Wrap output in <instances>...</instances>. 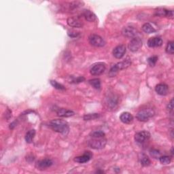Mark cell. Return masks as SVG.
Returning <instances> with one entry per match:
<instances>
[{
  "label": "cell",
  "mask_w": 174,
  "mask_h": 174,
  "mask_svg": "<svg viewBox=\"0 0 174 174\" xmlns=\"http://www.w3.org/2000/svg\"><path fill=\"white\" fill-rule=\"evenodd\" d=\"M49 127L55 132L67 135L70 130V127L67 122L63 120L55 119L49 122Z\"/></svg>",
  "instance_id": "cell-1"
},
{
  "label": "cell",
  "mask_w": 174,
  "mask_h": 174,
  "mask_svg": "<svg viewBox=\"0 0 174 174\" xmlns=\"http://www.w3.org/2000/svg\"><path fill=\"white\" fill-rule=\"evenodd\" d=\"M107 144V140L105 137H92L88 142V146L93 149L99 150L104 148Z\"/></svg>",
  "instance_id": "cell-2"
},
{
  "label": "cell",
  "mask_w": 174,
  "mask_h": 174,
  "mask_svg": "<svg viewBox=\"0 0 174 174\" xmlns=\"http://www.w3.org/2000/svg\"><path fill=\"white\" fill-rule=\"evenodd\" d=\"M154 111L152 109H144L140 110L136 115V118L141 122H147L154 116Z\"/></svg>",
  "instance_id": "cell-3"
},
{
  "label": "cell",
  "mask_w": 174,
  "mask_h": 174,
  "mask_svg": "<svg viewBox=\"0 0 174 174\" xmlns=\"http://www.w3.org/2000/svg\"><path fill=\"white\" fill-rule=\"evenodd\" d=\"M88 41L92 46L95 47H103L106 44V42L103 38L95 34L91 35L88 38Z\"/></svg>",
  "instance_id": "cell-4"
},
{
  "label": "cell",
  "mask_w": 174,
  "mask_h": 174,
  "mask_svg": "<svg viewBox=\"0 0 174 174\" xmlns=\"http://www.w3.org/2000/svg\"><path fill=\"white\" fill-rule=\"evenodd\" d=\"M106 69V66L104 63H97L92 66L90 72L93 76H99L104 72Z\"/></svg>",
  "instance_id": "cell-5"
},
{
  "label": "cell",
  "mask_w": 174,
  "mask_h": 174,
  "mask_svg": "<svg viewBox=\"0 0 174 174\" xmlns=\"http://www.w3.org/2000/svg\"><path fill=\"white\" fill-rule=\"evenodd\" d=\"M142 44H143L142 40H141L140 38L137 37L133 38V39L130 40L128 47H129V49L131 51V52H137V51L142 48Z\"/></svg>",
  "instance_id": "cell-6"
},
{
  "label": "cell",
  "mask_w": 174,
  "mask_h": 174,
  "mask_svg": "<svg viewBox=\"0 0 174 174\" xmlns=\"http://www.w3.org/2000/svg\"><path fill=\"white\" fill-rule=\"evenodd\" d=\"M122 34L124 37L128 38H135L137 37V35L139 34L138 31L134 28V27L127 26L124 27L122 30Z\"/></svg>",
  "instance_id": "cell-7"
},
{
  "label": "cell",
  "mask_w": 174,
  "mask_h": 174,
  "mask_svg": "<svg viewBox=\"0 0 174 174\" xmlns=\"http://www.w3.org/2000/svg\"><path fill=\"white\" fill-rule=\"evenodd\" d=\"M150 137V134L148 131H146V130L138 132L135 135V142L139 143V144H143V143L149 140Z\"/></svg>",
  "instance_id": "cell-8"
},
{
  "label": "cell",
  "mask_w": 174,
  "mask_h": 174,
  "mask_svg": "<svg viewBox=\"0 0 174 174\" xmlns=\"http://www.w3.org/2000/svg\"><path fill=\"white\" fill-rule=\"evenodd\" d=\"M53 165L52 160L50 158H45V159L38 160L35 164V167L39 170H46L48 167H51Z\"/></svg>",
  "instance_id": "cell-9"
},
{
  "label": "cell",
  "mask_w": 174,
  "mask_h": 174,
  "mask_svg": "<svg viewBox=\"0 0 174 174\" xmlns=\"http://www.w3.org/2000/svg\"><path fill=\"white\" fill-rule=\"evenodd\" d=\"M126 46L123 44H121L115 47L112 52H113V55L115 58L120 59L124 57L125 53H126Z\"/></svg>",
  "instance_id": "cell-10"
},
{
  "label": "cell",
  "mask_w": 174,
  "mask_h": 174,
  "mask_svg": "<svg viewBox=\"0 0 174 174\" xmlns=\"http://www.w3.org/2000/svg\"><path fill=\"white\" fill-rule=\"evenodd\" d=\"M68 24L71 27L80 28L83 27V22L80 18L77 16L70 17L68 19Z\"/></svg>",
  "instance_id": "cell-11"
},
{
  "label": "cell",
  "mask_w": 174,
  "mask_h": 174,
  "mask_svg": "<svg viewBox=\"0 0 174 174\" xmlns=\"http://www.w3.org/2000/svg\"><path fill=\"white\" fill-rule=\"evenodd\" d=\"M92 157H93V154L91 152H89V151H87V152H85L83 155L76 157L74 158V161L78 163H85L88 162L91 159Z\"/></svg>",
  "instance_id": "cell-12"
},
{
  "label": "cell",
  "mask_w": 174,
  "mask_h": 174,
  "mask_svg": "<svg viewBox=\"0 0 174 174\" xmlns=\"http://www.w3.org/2000/svg\"><path fill=\"white\" fill-rule=\"evenodd\" d=\"M163 44V40L159 37L150 38L148 41V46L150 48L160 47Z\"/></svg>",
  "instance_id": "cell-13"
},
{
  "label": "cell",
  "mask_w": 174,
  "mask_h": 174,
  "mask_svg": "<svg viewBox=\"0 0 174 174\" xmlns=\"http://www.w3.org/2000/svg\"><path fill=\"white\" fill-rule=\"evenodd\" d=\"M155 91L160 95H167L169 93V87L167 84L160 83L157 84L155 87Z\"/></svg>",
  "instance_id": "cell-14"
},
{
  "label": "cell",
  "mask_w": 174,
  "mask_h": 174,
  "mask_svg": "<svg viewBox=\"0 0 174 174\" xmlns=\"http://www.w3.org/2000/svg\"><path fill=\"white\" fill-rule=\"evenodd\" d=\"M120 120L124 124H130L134 121V117L129 112H123L120 116Z\"/></svg>",
  "instance_id": "cell-15"
},
{
  "label": "cell",
  "mask_w": 174,
  "mask_h": 174,
  "mask_svg": "<svg viewBox=\"0 0 174 174\" xmlns=\"http://www.w3.org/2000/svg\"><path fill=\"white\" fill-rule=\"evenodd\" d=\"M82 16L88 22H94L97 19L96 15L89 10H84L82 12Z\"/></svg>",
  "instance_id": "cell-16"
},
{
  "label": "cell",
  "mask_w": 174,
  "mask_h": 174,
  "mask_svg": "<svg viewBox=\"0 0 174 174\" xmlns=\"http://www.w3.org/2000/svg\"><path fill=\"white\" fill-rule=\"evenodd\" d=\"M57 115L60 117H70L74 116L75 113L73 111L70 110H66L64 108H61L58 110Z\"/></svg>",
  "instance_id": "cell-17"
},
{
  "label": "cell",
  "mask_w": 174,
  "mask_h": 174,
  "mask_svg": "<svg viewBox=\"0 0 174 174\" xmlns=\"http://www.w3.org/2000/svg\"><path fill=\"white\" fill-rule=\"evenodd\" d=\"M169 10H166L163 8H157L154 11V15L160 17H168Z\"/></svg>",
  "instance_id": "cell-18"
},
{
  "label": "cell",
  "mask_w": 174,
  "mask_h": 174,
  "mask_svg": "<svg viewBox=\"0 0 174 174\" xmlns=\"http://www.w3.org/2000/svg\"><path fill=\"white\" fill-rule=\"evenodd\" d=\"M130 64H131V61H130V59H126L123 61H121V62L120 63H118L117 64H116V65L117 66V68L119 70H121L129 67Z\"/></svg>",
  "instance_id": "cell-19"
},
{
  "label": "cell",
  "mask_w": 174,
  "mask_h": 174,
  "mask_svg": "<svg viewBox=\"0 0 174 174\" xmlns=\"http://www.w3.org/2000/svg\"><path fill=\"white\" fill-rule=\"evenodd\" d=\"M142 30L144 31L145 33L146 34H153L156 32V29H154V27H153V26L150 23H145L142 26Z\"/></svg>",
  "instance_id": "cell-20"
},
{
  "label": "cell",
  "mask_w": 174,
  "mask_h": 174,
  "mask_svg": "<svg viewBox=\"0 0 174 174\" xmlns=\"http://www.w3.org/2000/svg\"><path fill=\"white\" fill-rule=\"evenodd\" d=\"M35 130L34 129L29 130V131L26 134V135H25V141H26L27 143H29V144L32 143L35 137Z\"/></svg>",
  "instance_id": "cell-21"
},
{
  "label": "cell",
  "mask_w": 174,
  "mask_h": 174,
  "mask_svg": "<svg viewBox=\"0 0 174 174\" xmlns=\"http://www.w3.org/2000/svg\"><path fill=\"white\" fill-rule=\"evenodd\" d=\"M89 84L93 87V88L96 89H100L101 88V80L98 78H94L91 79L88 81Z\"/></svg>",
  "instance_id": "cell-22"
},
{
  "label": "cell",
  "mask_w": 174,
  "mask_h": 174,
  "mask_svg": "<svg viewBox=\"0 0 174 174\" xmlns=\"http://www.w3.org/2000/svg\"><path fill=\"white\" fill-rule=\"evenodd\" d=\"M140 163H141V165H142V166L146 167V166L150 165L151 161L147 155L143 154H142V157H141L140 158Z\"/></svg>",
  "instance_id": "cell-23"
},
{
  "label": "cell",
  "mask_w": 174,
  "mask_h": 174,
  "mask_svg": "<svg viewBox=\"0 0 174 174\" xmlns=\"http://www.w3.org/2000/svg\"><path fill=\"white\" fill-rule=\"evenodd\" d=\"M50 82L51 84V85H52L54 88H56V89H58V90H61V91H63V90H65V86L62 84L57 82V81L55 80H50Z\"/></svg>",
  "instance_id": "cell-24"
},
{
  "label": "cell",
  "mask_w": 174,
  "mask_h": 174,
  "mask_svg": "<svg viewBox=\"0 0 174 174\" xmlns=\"http://www.w3.org/2000/svg\"><path fill=\"white\" fill-rule=\"evenodd\" d=\"M100 116L99 114H88L84 115L83 118L84 121H91V120H94Z\"/></svg>",
  "instance_id": "cell-25"
},
{
  "label": "cell",
  "mask_w": 174,
  "mask_h": 174,
  "mask_svg": "<svg viewBox=\"0 0 174 174\" xmlns=\"http://www.w3.org/2000/svg\"><path fill=\"white\" fill-rule=\"evenodd\" d=\"M159 160L160 163H162L163 165H167L170 164L171 161V158L169 156H163L159 158Z\"/></svg>",
  "instance_id": "cell-26"
},
{
  "label": "cell",
  "mask_w": 174,
  "mask_h": 174,
  "mask_svg": "<svg viewBox=\"0 0 174 174\" xmlns=\"http://www.w3.org/2000/svg\"><path fill=\"white\" fill-rule=\"evenodd\" d=\"M166 52L170 55H173L174 48H173V42H169L166 47Z\"/></svg>",
  "instance_id": "cell-27"
},
{
  "label": "cell",
  "mask_w": 174,
  "mask_h": 174,
  "mask_svg": "<svg viewBox=\"0 0 174 174\" xmlns=\"http://www.w3.org/2000/svg\"><path fill=\"white\" fill-rule=\"evenodd\" d=\"M90 135L91 137H104L105 134L101 130H96V131L92 132Z\"/></svg>",
  "instance_id": "cell-28"
},
{
  "label": "cell",
  "mask_w": 174,
  "mask_h": 174,
  "mask_svg": "<svg viewBox=\"0 0 174 174\" xmlns=\"http://www.w3.org/2000/svg\"><path fill=\"white\" fill-rule=\"evenodd\" d=\"M118 71H119V70L118 69L117 66L116 65H114L111 68L108 75H109V76H110V77H114V76H116L117 73L118 72Z\"/></svg>",
  "instance_id": "cell-29"
},
{
  "label": "cell",
  "mask_w": 174,
  "mask_h": 174,
  "mask_svg": "<svg viewBox=\"0 0 174 174\" xmlns=\"http://www.w3.org/2000/svg\"><path fill=\"white\" fill-rule=\"evenodd\" d=\"M157 61H158L157 56H152V57L148 58V64H149L151 67H153V66H154L156 65Z\"/></svg>",
  "instance_id": "cell-30"
},
{
  "label": "cell",
  "mask_w": 174,
  "mask_h": 174,
  "mask_svg": "<svg viewBox=\"0 0 174 174\" xmlns=\"http://www.w3.org/2000/svg\"><path fill=\"white\" fill-rule=\"evenodd\" d=\"M68 34L71 38H76L80 35V33L78 32H76L74 30H69L68 32Z\"/></svg>",
  "instance_id": "cell-31"
},
{
  "label": "cell",
  "mask_w": 174,
  "mask_h": 174,
  "mask_svg": "<svg viewBox=\"0 0 174 174\" xmlns=\"http://www.w3.org/2000/svg\"><path fill=\"white\" fill-rule=\"evenodd\" d=\"M173 99H171V101L168 104V106H167V110H170L172 112L173 111Z\"/></svg>",
  "instance_id": "cell-32"
},
{
  "label": "cell",
  "mask_w": 174,
  "mask_h": 174,
  "mask_svg": "<svg viewBox=\"0 0 174 174\" xmlns=\"http://www.w3.org/2000/svg\"><path fill=\"white\" fill-rule=\"evenodd\" d=\"M85 79H84V77H78L76 79H75L73 82H74L75 83H80V82H83Z\"/></svg>",
  "instance_id": "cell-33"
},
{
  "label": "cell",
  "mask_w": 174,
  "mask_h": 174,
  "mask_svg": "<svg viewBox=\"0 0 174 174\" xmlns=\"http://www.w3.org/2000/svg\"><path fill=\"white\" fill-rule=\"evenodd\" d=\"M159 154H160V152H158V151L157 150H153L152 151H151V154H152V155L153 156V157H154V154L158 155H158H159Z\"/></svg>",
  "instance_id": "cell-34"
},
{
  "label": "cell",
  "mask_w": 174,
  "mask_h": 174,
  "mask_svg": "<svg viewBox=\"0 0 174 174\" xmlns=\"http://www.w3.org/2000/svg\"><path fill=\"white\" fill-rule=\"evenodd\" d=\"M97 173H104V171H97Z\"/></svg>",
  "instance_id": "cell-35"
}]
</instances>
